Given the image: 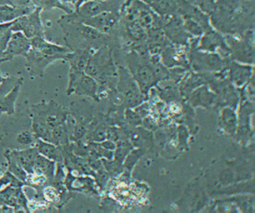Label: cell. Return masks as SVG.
Listing matches in <instances>:
<instances>
[{
  "label": "cell",
  "mask_w": 255,
  "mask_h": 213,
  "mask_svg": "<svg viewBox=\"0 0 255 213\" xmlns=\"http://www.w3.org/2000/svg\"><path fill=\"white\" fill-rule=\"evenodd\" d=\"M34 5H36L37 8H41V10H50L52 8H62L64 11L68 13H71L67 7L64 6L59 0H32Z\"/></svg>",
  "instance_id": "obj_7"
},
{
  "label": "cell",
  "mask_w": 255,
  "mask_h": 213,
  "mask_svg": "<svg viewBox=\"0 0 255 213\" xmlns=\"http://www.w3.org/2000/svg\"><path fill=\"white\" fill-rule=\"evenodd\" d=\"M40 151L47 157L53 158V159H56V149L53 146L50 144H42L40 147Z\"/></svg>",
  "instance_id": "obj_8"
},
{
  "label": "cell",
  "mask_w": 255,
  "mask_h": 213,
  "mask_svg": "<svg viewBox=\"0 0 255 213\" xmlns=\"http://www.w3.org/2000/svg\"><path fill=\"white\" fill-rule=\"evenodd\" d=\"M34 157L35 156L32 154V152H23L20 154V160L23 166H30L33 163Z\"/></svg>",
  "instance_id": "obj_9"
},
{
  "label": "cell",
  "mask_w": 255,
  "mask_h": 213,
  "mask_svg": "<svg viewBox=\"0 0 255 213\" xmlns=\"http://www.w3.org/2000/svg\"><path fill=\"white\" fill-rule=\"evenodd\" d=\"M41 11V8H36L29 14L14 20L11 27L12 32H21L29 39L35 37H43L44 29L40 16Z\"/></svg>",
  "instance_id": "obj_1"
},
{
  "label": "cell",
  "mask_w": 255,
  "mask_h": 213,
  "mask_svg": "<svg viewBox=\"0 0 255 213\" xmlns=\"http://www.w3.org/2000/svg\"><path fill=\"white\" fill-rule=\"evenodd\" d=\"M161 15L169 16L177 11V0H147Z\"/></svg>",
  "instance_id": "obj_6"
},
{
  "label": "cell",
  "mask_w": 255,
  "mask_h": 213,
  "mask_svg": "<svg viewBox=\"0 0 255 213\" xmlns=\"http://www.w3.org/2000/svg\"><path fill=\"white\" fill-rule=\"evenodd\" d=\"M18 141L22 144H28L32 141V137L28 132H22L19 135Z\"/></svg>",
  "instance_id": "obj_10"
},
{
  "label": "cell",
  "mask_w": 255,
  "mask_h": 213,
  "mask_svg": "<svg viewBox=\"0 0 255 213\" xmlns=\"http://www.w3.org/2000/svg\"><path fill=\"white\" fill-rule=\"evenodd\" d=\"M12 22L0 23V35L5 33V32H8V31L11 30V25H12Z\"/></svg>",
  "instance_id": "obj_11"
},
{
  "label": "cell",
  "mask_w": 255,
  "mask_h": 213,
  "mask_svg": "<svg viewBox=\"0 0 255 213\" xmlns=\"http://www.w3.org/2000/svg\"><path fill=\"white\" fill-rule=\"evenodd\" d=\"M31 47L33 50L48 56H61L68 53V49L63 47L55 45L51 43L47 42L43 37H35L30 39Z\"/></svg>",
  "instance_id": "obj_3"
},
{
  "label": "cell",
  "mask_w": 255,
  "mask_h": 213,
  "mask_svg": "<svg viewBox=\"0 0 255 213\" xmlns=\"http://www.w3.org/2000/svg\"><path fill=\"white\" fill-rule=\"evenodd\" d=\"M28 8H19L7 4L0 5V23H9L25 14L32 12Z\"/></svg>",
  "instance_id": "obj_4"
},
{
  "label": "cell",
  "mask_w": 255,
  "mask_h": 213,
  "mask_svg": "<svg viewBox=\"0 0 255 213\" xmlns=\"http://www.w3.org/2000/svg\"><path fill=\"white\" fill-rule=\"evenodd\" d=\"M107 8L102 2H97V1H87L85 3L82 4L76 14L81 17H91L98 15L101 13L107 11Z\"/></svg>",
  "instance_id": "obj_5"
},
{
  "label": "cell",
  "mask_w": 255,
  "mask_h": 213,
  "mask_svg": "<svg viewBox=\"0 0 255 213\" xmlns=\"http://www.w3.org/2000/svg\"><path fill=\"white\" fill-rule=\"evenodd\" d=\"M31 48L30 39L21 32H13L3 52V59H11L17 55L26 56Z\"/></svg>",
  "instance_id": "obj_2"
}]
</instances>
